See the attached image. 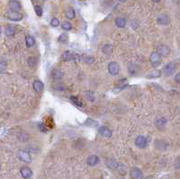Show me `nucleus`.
I'll return each mask as SVG.
<instances>
[{
  "label": "nucleus",
  "instance_id": "1",
  "mask_svg": "<svg viewBox=\"0 0 180 179\" xmlns=\"http://www.w3.org/2000/svg\"><path fill=\"white\" fill-rule=\"evenodd\" d=\"M150 61L153 68H158L161 64V56L159 55V53L158 52H153L150 53Z\"/></svg>",
  "mask_w": 180,
  "mask_h": 179
},
{
  "label": "nucleus",
  "instance_id": "2",
  "mask_svg": "<svg viewBox=\"0 0 180 179\" xmlns=\"http://www.w3.org/2000/svg\"><path fill=\"white\" fill-rule=\"evenodd\" d=\"M5 16L10 20V21H14V22H18V21H21L23 19V15L19 12H15V11H10V12H7Z\"/></svg>",
  "mask_w": 180,
  "mask_h": 179
},
{
  "label": "nucleus",
  "instance_id": "3",
  "mask_svg": "<svg viewBox=\"0 0 180 179\" xmlns=\"http://www.w3.org/2000/svg\"><path fill=\"white\" fill-rule=\"evenodd\" d=\"M159 55L163 58H167L170 54V48L167 45H165V44H160L157 47V51Z\"/></svg>",
  "mask_w": 180,
  "mask_h": 179
},
{
  "label": "nucleus",
  "instance_id": "4",
  "mask_svg": "<svg viewBox=\"0 0 180 179\" xmlns=\"http://www.w3.org/2000/svg\"><path fill=\"white\" fill-rule=\"evenodd\" d=\"M108 72L110 73V75H112V76H116V75H118L119 74V72H120V69H121V68H120V65L117 63V62H115V61H112V62H110L109 64H108Z\"/></svg>",
  "mask_w": 180,
  "mask_h": 179
},
{
  "label": "nucleus",
  "instance_id": "5",
  "mask_svg": "<svg viewBox=\"0 0 180 179\" xmlns=\"http://www.w3.org/2000/svg\"><path fill=\"white\" fill-rule=\"evenodd\" d=\"M176 69V64H175L174 62H169V63H167V64L164 67L163 72H164V74H165L167 77H170V76H172V75L175 73Z\"/></svg>",
  "mask_w": 180,
  "mask_h": 179
},
{
  "label": "nucleus",
  "instance_id": "6",
  "mask_svg": "<svg viewBox=\"0 0 180 179\" xmlns=\"http://www.w3.org/2000/svg\"><path fill=\"white\" fill-rule=\"evenodd\" d=\"M17 157L21 161H23L24 163H31L32 162V157L29 154V152H27V151H24V150L18 151Z\"/></svg>",
  "mask_w": 180,
  "mask_h": 179
},
{
  "label": "nucleus",
  "instance_id": "7",
  "mask_svg": "<svg viewBox=\"0 0 180 179\" xmlns=\"http://www.w3.org/2000/svg\"><path fill=\"white\" fill-rule=\"evenodd\" d=\"M135 145H136L139 149H145L148 145V141L144 136H138L135 140Z\"/></svg>",
  "mask_w": 180,
  "mask_h": 179
},
{
  "label": "nucleus",
  "instance_id": "8",
  "mask_svg": "<svg viewBox=\"0 0 180 179\" xmlns=\"http://www.w3.org/2000/svg\"><path fill=\"white\" fill-rule=\"evenodd\" d=\"M130 176H131V179H142V172L138 167H132L130 170Z\"/></svg>",
  "mask_w": 180,
  "mask_h": 179
},
{
  "label": "nucleus",
  "instance_id": "9",
  "mask_svg": "<svg viewBox=\"0 0 180 179\" xmlns=\"http://www.w3.org/2000/svg\"><path fill=\"white\" fill-rule=\"evenodd\" d=\"M127 68H128V72L131 75H136L140 71V67L133 62H129L127 65Z\"/></svg>",
  "mask_w": 180,
  "mask_h": 179
},
{
  "label": "nucleus",
  "instance_id": "10",
  "mask_svg": "<svg viewBox=\"0 0 180 179\" xmlns=\"http://www.w3.org/2000/svg\"><path fill=\"white\" fill-rule=\"evenodd\" d=\"M98 132L101 136H103L105 138H110L112 136V130L105 126H101L98 129Z\"/></svg>",
  "mask_w": 180,
  "mask_h": 179
},
{
  "label": "nucleus",
  "instance_id": "11",
  "mask_svg": "<svg viewBox=\"0 0 180 179\" xmlns=\"http://www.w3.org/2000/svg\"><path fill=\"white\" fill-rule=\"evenodd\" d=\"M154 146L157 150H161V151H164L167 149L168 147V144L164 141H161V140H157L154 143Z\"/></svg>",
  "mask_w": 180,
  "mask_h": 179
},
{
  "label": "nucleus",
  "instance_id": "12",
  "mask_svg": "<svg viewBox=\"0 0 180 179\" xmlns=\"http://www.w3.org/2000/svg\"><path fill=\"white\" fill-rule=\"evenodd\" d=\"M157 23L159 25H167L170 23V19L166 15H161L157 18Z\"/></svg>",
  "mask_w": 180,
  "mask_h": 179
},
{
  "label": "nucleus",
  "instance_id": "13",
  "mask_svg": "<svg viewBox=\"0 0 180 179\" xmlns=\"http://www.w3.org/2000/svg\"><path fill=\"white\" fill-rule=\"evenodd\" d=\"M99 162V158L97 156V155H91L89 156L86 159V163L88 166H94L96 165H97Z\"/></svg>",
  "mask_w": 180,
  "mask_h": 179
},
{
  "label": "nucleus",
  "instance_id": "14",
  "mask_svg": "<svg viewBox=\"0 0 180 179\" xmlns=\"http://www.w3.org/2000/svg\"><path fill=\"white\" fill-rule=\"evenodd\" d=\"M20 173H21V175H22L24 178H25V179L30 178V177L32 175V171L31 168H29L28 166H24V167H22L21 170H20Z\"/></svg>",
  "mask_w": 180,
  "mask_h": 179
},
{
  "label": "nucleus",
  "instance_id": "15",
  "mask_svg": "<svg viewBox=\"0 0 180 179\" xmlns=\"http://www.w3.org/2000/svg\"><path fill=\"white\" fill-rule=\"evenodd\" d=\"M9 8L11 11L19 12L21 10V5L18 1H16V0H11L9 2Z\"/></svg>",
  "mask_w": 180,
  "mask_h": 179
},
{
  "label": "nucleus",
  "instance_id": "16",
  "mask_svg": "<svg viewBox=\"0 0 180 179\" xmlns=\"http://www.w3.org/2000/svg\"><path fill=\"white\" fill-rule=\"evenodd\" d=\"M161 77V71L159 69H155V70H152L150 72H149L147 75H146V77L147 78H159Z\"/></svg>",
  "mask_w": 180,
  "mask_h": 179
},
{
  "label": "nucleus",
  "instance_id": "17",
  "mask_svg": "<svg viewBox=\"0 0 180 179\" xmlns=\"http://www.w3.org/2000/svg\"><path fill=\"white\" fill-rule=\"evenodd\" d=\"M52 76L54 80H60V79H61L63 77V72L60 69H53V71L52 73Z\"/></svg>",
  "mask_w": 180,
  "mask_h": 179
},
{
  "label": "nucleus",
  "instance_id": "18",
  "mask_svg": "<svg viewBox=\"0 0 180 179\" xmlns=\"http://www.w3.org/2000/svg\"><path fill=\"white\" fill-rule=\"evenodd\" d=\"M118 165H119V163L115 159H114V158H110V159H108L106 161V166L110 169H117Z\"/></svg>",
  "mask_w": 180,
  "mask_h": 179
},
{
  "label": "nucleus",
  "instance_id": "19",
  "mask_svg": "<svg viewBox=\"0 0 180 179\" xmlns=\"http://www.w3.org/2000/svg\"><path fill=\"white\" fill-rule=\"evenodd\" d=\"M33 89L36 92H41L43 89V83L40 80H35L33 82Z\"/></svg>",
  "mask_w": 180,
  "mask_h": 179
},
{
  "label": "nucleus",
  "instance_id": "20",
  "mask_svg": "<svg viewBox=\"0 0 180 179\" xmlns=\"http://www.w3.org/2000/svg\"><path fill=\"white\" fill-rule=\"evenodd\" d=\"M102 51L105 55L110 56L113 53V46L111 45V44H105L102 48Z\"/></svg>",
  "mask_w": 180,
  "mask_h": 179
},
{
  "label": "nucleus",
  "instance_id": "21",
  "mask_svg": "<svg viewBox=\"0 0 180 179\" xmlns=\"http://www.w3.org/2000/svg\"><path fill=\"white\" fill-rule=\"evenodd\" d=\"M25 44H26V46H27L28 48L32 47L34 44H35V39H34L32 36H31V35L26 36V37H25Z\"/></svg>",
  "mask_w": 180,
  "mask_h": 179
},
{
  "label": "nucleus",
  "instance_id": "22",
  "mask_svg": "<svg viewBox=\"0 0 180 179\" xmlns=\"http://www.w3.org/2000/svg\"><path fill=\"white\" fill-rule=\"evenodd\" d=\"M115 24L119 28H124L126 26V20L123 17H117L115 19Z\"/></svg>",
  "mask_w": 180,
  "mask_h": 179
},
{
  "label": "nucleus",
  "instance_id": "23",
  "mask_svg": "<svg viewBox=\"0 0 180 179\" xmlns=\"http://www.w3.org/2000/svg\"><path fill=\"white\" fill-rule=\"evenodd\" d=\"M15 32V25L9 24L6 28V35L7 36H13Z\"/></svg>",
  "mask_w": 180,
  "mask_h": 179
},
{
  "label": "nucleus",
  "instance_id": "24",
  "mask_svg": "<svg viewBox=\"0 0 180 179\" xmlns=\"http://www.w3.org/2000/svg\"><path fill=\"white\" fill-rule=\"evenodd\" d=\"M167 122V118H165V117H160V118H159V119L156 120L155 124H156V126H157L158 128H161V127H164Z\"/></svg>",
  "mask_w": 180,
  "mask_h": 179
},
{
  "label": "nucleus",
  "instance_id": "25",
  "mask_svg": "<svg viewBox=\"0 0 180 179\" xmlns=\"http://www.w3.org/2000/svg\"><path fill=\"white\" fill-rule=\"evenodd\" d=\"M17 139L22 141V142H25L28 139H29V136L26 132H24V131H21L17 134Z\"/></svg>",
  "mask_w": 180,
  "mask_h": 179
},
{
  "label": "nucleus",
  "instance_id": "26",
  "mask_svg": "<svg viewBox=\"0 0 180 179\" xmlns=\"http://www.w3.org/2000/svg\"><path fill=\"white\" fill-rule=\"evenodd\" d=\"M85 96H86V100H88L89 102H95V100H96L95 94L90 90H88L85 93Z\"/></svg>",
  "mask_w": 180,
  "mask_h": 179
},
{
  "label": "nucleus",
  "instance_id": "27",
  "mask_svg": "<svg viewBox=\"0 0 180 179\" xmlns=\"http://www.w3.org/2000/svg\"><path fill=\"white\" fill-rule=\"evenodd\" d=\"M73 59V54L69 51H66L62 54V60L65 61H69Z\"/></svg>",
  "mask_w": 180,
  "mask_h": 179
},
{
  "label": "nucleus",
  "instance_id": "28",
  "mask_svg": "<svg viewBox=\"0 0 180 179\" xmlns=\"http://www.w3.org/2000/svg\"><path fill=\"white\" fill-rule=\"evenodd\" d=\"M82 60H83V62H84V63L90 65V64H93V63H94L95 59H94L93 57H91V56L85 55V56H83V57H82Z\"/></svg>",
  "mask_w": 180,
  "mask_h": 179
},
{
  "label": "nucleus",
  "instance_id": "29",
  "mask_svg": "<svg viewBox=\"0 0 180 179\" xmlns=\"http://www.w3.org/2000/svg\"><path fill=\"white\" fill-rule=\"evenodd\" d=\"M75 10L73 8H69L68 11L66 12V16L68 19H73L75 17Z\"/></svg>",
  "mask_w": 180,
  "mask_h": 179
},
{
  "label": "nucleus",
  "instance_id": "30",
  "mask_svg": "<svg viewBox=\"0 0 180 179\" xmlns=\"http://www.w3.org/2000/svg\"><path fill=\"white\" fill-rule=\"evenodd\" d=\"M61 27H62V29H63L64 31H70L71 28H72V25H71V24H70L69 22L65 21V22H63V23L61 24Z\"/></svg>",
  "mask_w": 180,
  "mask_h": 179
},
{
  "label": "nucleus",
  "instance_id": "31",
  "mask_svg": "<svg viewBox=\"0 0 180 179\" xmlns=\"http://www.w3.org/2000/svg\"><path fill=\"white\" fill-rule=\"evenodd\" d=\"M117 170L119 171V173H120L121 175H125L126 172H127L126 166H125L123 164H119L118 166H117Z\"/></svg>",
  "mask_w": 180,
  "mask_h": 179
},
{
  "label": "nucleus",
  "instance_id": "32",
  "mask_svg": "<svg viewBox=\"0 0 180 179\" xmlns=\"http://www.w3.org/2000/svg\"><path fill=\"white\" fill-rule=\"evenodd\" d=\"M27 62H28V65H29L30 67L33 68V67H35L36 64H37V60H36L34 57H30V58L28 59Z\"/></svg>",
  "mask_w": 180,
  "mask_h": 179
},
{
  "label": "nucleus",
  "instance_id": "33",
  "mask_svg": "<svg viewBox=\"0 0 180 179\" xmlns=\"http://www.w3.org/2000/svg\"><path fill=\"white\" fill-rule=\"evenodd\" d=\"M69 38H68V35L66 33H62L60 37H59V41L61 42V43H66L68 41Z\"/></svg>",
  "mask_w": 180,
  "mask_h": 179
},
{
  "label": "nucleus",
  "instance_id": "34",
  "mask_svg": "<svg viewBox=\"0 0 180 179\" xmlns=\"http://www.w3.org/2000/svg\"><path fill=\"white\" fill-rule=\"evenodd\" d=\"M34 11H35V14L37 15V16L41 17L42 15V8L40 6H35L34 7Z\"/></svg>",
  "mask_w": 180,
  "mask_h": 179
},
{
  "label": "nucleus",
  "instance_id": "35",
  "mask_svg": "<svg viewBox=\"0 0 180 179\" xmlns=\"http://www.w3.org/2000/svg\"><path fill=\"white\" fill-rule=\"evenodd\" d=\"M70 100L73 101V103H74L77 106H79V107H82V106H83L82 103H81L77 98H76L75 96H71V97H70Z\"/></svg>",
  "mask_w": 180,
  "mask_h": 179
},
{
  "label": "nucleus",
  "instance_id": "36",
  "mask_svg": "<svg viewBox=\"0 0 180 179\" xmlns=\"http://www.w3.org/2000/svg\"><path fill=\"white\" fill-rule=\"evenodd\" d=\"M51 25L52 27H58L60 25V21L58 18H52L51 21Z\"/></svg>",
  "mask_w": 180,
  "mask_h": 179
},
{
  "label": "nucleus",
  "instance_id": "37",
  "mask_svg": "<svg viewBox=\"0 0 180 179\" xmlns=\"http://www.w3.org/2000/svg\"><path fill=\"white\" fill-rule=\"evenodd\" d=\"M175 81L180 85V72H178L176 76H175Z\"/></svg>",
  "mask_w": 180,
  "mask_h": 179
},
{
  "label": "nucleus",
  "instance_id": "38",
  "mask_svg": "<svg viewBox=\"0 0 180 179\" xmlns=\"http://www.w3.org/2000/svg\"><path fill=\"white\" fill-rule=\"evenodd\" d=\"M73 59L75 60L76 62H78L81 60V58H80V56L78 54H73Z\"/></svg>",
  "mask_w": 180,
  "mask_h": 179
},
{
  "label": "nucleus",
  "instance_id": "39",
  "mask_svg": "<svg viewBox=\"0 0 180 179\" xmlns=\"http://www.w3.org/2000/svg\"><path fill=\"white\" fill-rule=\"evenodd\" d=\"M175 166H176V168H180V158H177V159L176 160Z\"/></svg>",
  "mask_w": 180,
  "mask_h": 179
},
{
  "label": "nucleus",
  "instance_id": "40",
  "mask_svg": "<svg viewBox=\"0 0 180 179\" xmlns=\"http://www.w3.org/2000/svg\"><path fill=\"white\" fill-rule=\"evenodd\" d=\"M6 69H7V64H5L4 61H2L1 62V72H3Z\"/></svg>",
  "mask_w": 180,
  "mask_h": 179
},
{
  "label": "nucleus",
  "instance_id": "41",
  "mask_svg": "<svg viewBox=\"0 0 180 179\" xmlns=\"http://www.w3.org/2000/svg\"><path fill=\"white\" fill-rule=\"evenodd\" d=\"M152 1H153V2H155V3H158V2H159V1H160V0H152Z\"/></svg>",
  "mask_w": 180,
  "mask_h": 179
},
{
  "label": "nucleus",
  "instance_id": "42",
  "mask_svg": "<svg viewBox=\"0 0 180 179\" xmlns=\"http://www.w3.org/2000/svg\"><path fill=\"white\" fill-rule=\"evenodd\" d=\"M119 1H121V2H125L126 0H119Z\"/></svg>",
  "mask_w": 180,
  "mask_h": 179
}]
</instances>
